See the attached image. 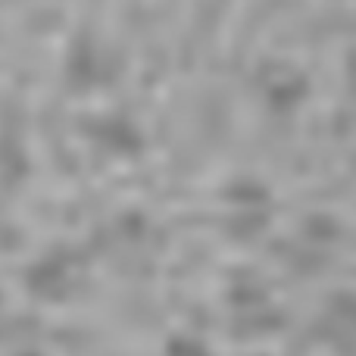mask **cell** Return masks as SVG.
I'll use <instances>...</instances> for the list:
<instances>
[{"label": "cell", "mask_w": 356, "mask_h": 356, "mask_svg": "<svg viewBox=\"0 0 356 356\" xmlns=\"http://www.w3.org/2000/svg\"><path fill=\"white\" fill-rule=\"evenodd\" d=\"M91 266V253L85 250V244H54L22 269V288L31 300L60 307L85 291Z\"/></svg>", "instance_id": "obj_1"}, {"label": "cell", "mask_w": 356, "mask_h": 356, "mask_svg": "<svg viewBox=\"0 0 356 356\" xmlns=\"http://www.w3.org/2000/svg\"><path fill=\"white\" fill-rule=\"evenodd\" d=\"M31 160L25 144L13 131H0V188H19L29 178Z\"/></svg>", "instance_id": "obj_2"}]
</instances>
